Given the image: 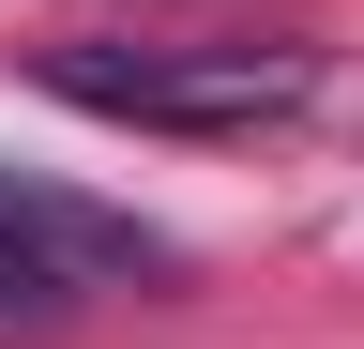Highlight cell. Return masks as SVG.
Wrapping results in <instances>:
<instances>
[{
	"mask_svg": "<svg viewBox=\"0 0 364 349\" xmlns=\"http://www.w3.org/2000/svg\"><path fill=\"white\" fill-rule=\"evenodd\" d=\"M46 92L152 137H258L318 92V46H46Z\"/></svg>",
	"mask_w": 364,
	"mask_h": 349,
	"instance_id": "6da1fadb",
	"label": "cell"
},
{
	"mask_svg": "<svg viewBox=\"0 0 364 349\" xmlns=\"http://www.w3.org/2000/svg\"><path fill=\"white\" fill-rule=\"evenodd\" d=\"M107 274H167V243L152 228H122V213H91V198H46V183H0V334H46L76 289H107Z\"/></svg>",
	"mask_w": 364,
	"mask_h": 349,
	"instance_id": "7a4b0ae2",
	"label": "cell"
}]
</instances>
